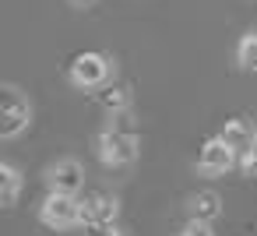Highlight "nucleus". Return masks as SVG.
I'll use <instances>...</instances> for the list:
<instances>
[{
	"mask_svg": "<svg viewBox=\"0 0 257 236\" xmlns=\"http://www.w3.org/2000/svg\"><path fill=\"white\" fill-rule=\"evenodd\" d=\"M43 183H46L50 190L81 194V187H85V166H81L78 159L64 155V159H57V162H50V166L43 169Z\"/></svg>",
	"mask_w": 257,
	"mask_h": 236,
	"instance_id": "6",
	"label": "nucleus"
},
{
	"mask_svg": "<svg viewBox=\"0 0 257 236\" xmlns=\"http://www.w3.org/2000/svg\"><path fill=\"white\" fill-rule=\"evenodd\" d=\"M239 173H243V176H257V141L239 155Z\"/></svg>",
	"mask_w": 257,
	"mask_h": 236,
	"instance_id": "15",
	"label": "nucleus"
},
{
	"mask_svg": "<svg viewBox=\"0 0 257 236\" xmlns=\"http://www.w3.org/2000/svg\"><path fill=\"white\" fill-rule=\"evenodd\" d=\"M81 204H85V225L88 222H113V218H120V197L109 194V190H92V194L81 197Z\"/></svg>",
	"mask_w": 257,
	"mask_h": 236,
	"instance_id": "7",
	"label": "nucleus"
},
{
	"mask_svg": "<svg viewBox=\"0 0 257 236\" xmlns=\"http://www.w3.org/2000/svg\"><path fill=\"white\" fill-rule=\"evenodd\" d=\"M232 57H236V67H239V71L257 74V32H243V36L236 39Z\"/></svg>",
	"mask_w": 257,
	"mask_h": 236,
	"instance_id": "12",
	"label": "nucleus"
},
{
	"mask_svg": "<svg viewBox=\"0 0 257 236\" xmlns=\"http://www.w3.org/2000/svg\"><path fill=\"white\" fill-rule=\"evenodd\" d=\"M85 236H127V225L120 218H113V222H88Z\"/></svg>",
	"mask_w": 257,
	"mask_h": 236,
	"instance_id": "13",
	"label": "nucleus"
},
{
	"mask_svg": "<svg viewBox=\"0 0 257 236\" xmlns=\"http://www.w3.org/2000/svg\"><path fill=\"white\" fill-rule=\"evenodd\" d=\"M232 166H239V155L225 145L222 134H215V138H208V141L201 145V152H197V173H201V176L218 180V176H225Z\"/></svg>",
	"mask_w": 257,
	"mask_h": 236,
	"instance_id": "5",
	"label": "nucleus"
},
{
	"mask_svg": "<svg viewBox=\"0 0 257 236\" xmlns=\"http://www.w3.org/2000/svg\"><path fill=\"white\" fill-rule=\"evenodd\" d=\"M116 78V60L102 50H85L67 64V81L78 92H102Z\"/></svg>",
	"mask_w": 257,
	"mask_h": 236,
	"instance_id": "1",
	"label": "nucleus"
},
{
	"mask_svg": "<svg viewBox=\"0 0 257 236\" xmlns=\"http://www.w3.org/2000/svg\"><path fill=\"white\" fill-rule=\"evenodd\" d=\"M218 134L225 138V145H229L236 155H243V152L257 141V124L246 120V116H232V120H225V127H222Z\"/></svg>",
	"mask_w": 257,
	"mask_h": 236,
	"instance_id": "9",
	"label": "nucleus"
},
{
	"mask_svg": "<svg viewBox=\"0 0 257 236\" xmlns=\"http://www.w3.org/2000/svg\"><path fill=\"white\" fill-rule=\"evenodd\" d=\"M222 211H225V201H222L218 190H197V194L187 197V218L215 222V218H222Z\"/></svg>",
	"mask_w": 257,
	"mask_h": 236,
	"instance_id": "8",
	"label": "nucleus"
},
{
	"mask_svg": "<svg viewBox=\"0 0 257 236\" xmlns=\"http://www.w3.org/2000/svg\"><path fill=\"white\" fill-rule=\"evenodd\" d=\"M92 148H95V159H99L106 169H120V166L138 162V155H141V138L131 134V131H123V127H106L102 134H95Z\"/></svg>",
	"mask_w": 257,
	"mask_h": 236,
	"instance_id": "2",
	"label": "nucleus"
},
{
	"mask_svg": "<svg viewBox=\"0 0 257 236\" xmlns=\"http://www.w3.org/2000/svg\"><path fill=\"white\" fill-rule=\"evenodd\" d=\"M67 4L74 8V11H88V8H95L99 0H67Z\"/></svg>",
	"mask_w": 257,
	"mask_h": 236,
	"instance_id": "16",
	"label": "nucleus"
},
{
	"mask_svg": "<svg viewBox=\"0 0 257 236\" xmlns=\"http://www.w3.org/2000/svg\"><path fill=\"white\" fill-rule=\"evenodd\" d=\"M32 127V99L18 85H4V120H0V138L18 141Z\"/></svg>",
	"mask_w": 257,
	"mask_h": 236,
	"instance_id": "4",
	"label": "nucleus"
},
{
	"mask_svg": "<svg viewBox=\"0 0 257 236\" xmlns=\"http://www.w3.org/2000/svg\"><path fill=\"white\" fill-rule=\"evenodd\" d=\"M22 187H25V176L15 162H0V204L4 208H15L18 197H22Z\"/></svg>",
	"mask_w": 257,
	"mask_h": 236,
	"instance_id": "10",
	"label": "nucleus"
},
{
	"mask_svg": "<svg viewBox=\"0 0 257 236\" xmlns=\"http://www.w3.org/2000/svg\"><path fill=\"white\" fill-rule=\"evenodd\" d=\"M176 236H215L211 222H201V218H187V225L176 232Z\"/></svg>",
	"mask_w": 257,
	"mask_h": 236,
	"instance_id": "14",
	"label": "nucleus"
},
{
	"mask_svg": "<svg viewBox=\"0 0 257 236\" xmlns=\"http://www.w3.org/2000/svg\"><path fill=\"white\" fill-rule=\"evenodd\" d=\"M99 102H102L106 113H113V116H127L131 106H134V92H131L127 85H109V88L99 92Z\"/></svg>",
	"mask_w": 257,
	"mask_h": 236,
	"instance_id": "11",
	"label": "nucleus"
},
{
	"mask_svg": "<svg viewBox=\"0 0 257 236\" xmlns=\"http://www.w3.org/2000/svg\"><path fill=\"white\" fill-rule=\"evenodd\" d=\"M39 222L53 232H67V229H78L85 225V204L78 194H67V190H50L43 201H39Z\"/></svg>",
	"mask_w": 257,
	"mask_h": 236,
	"instance_id": "3",
	"label": "nucleus"
}]
</instances>
